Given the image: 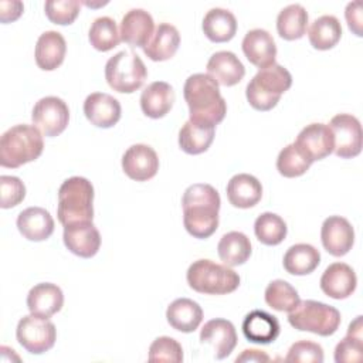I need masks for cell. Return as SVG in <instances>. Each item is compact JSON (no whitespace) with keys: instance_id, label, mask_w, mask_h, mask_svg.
Here are the masks:
<instances>
[{"instance_id":"277c9868","label":"cell","mask_w":363,"mask_h":363,"mask_svg":"<svg viewBox=\"0 0 363 363\" xmlns=\"http://www.w3.org/2000/svg\"><path fill=\"white\" fill-rule=\"evenodd\" d=\"M94 186L81 176H72L62 182L58 189L57 216L65 227L75 223L92 221L94 218Z\"/></svg>"},{"instance_id":"6da1fadb","label":"cell","mask_w":363,"mask_h":363,"mask_svg":"<svg viewBox=\"0 0 363 363\" xmlns=\"http://www.w3.org/2000/svg\"><path fill=\"white\" fill-rule=\"evenodd\" d=\"M221 206L218 191L207 183L189 186L182 197L183 224L194 238H208L218 227V210Z\"/></svg>"},{"instance_id":"3957f363","label":"cell","mask_w":363,"mask_h":363,"mask_svg":"<svg viewBox=\"0 0 363 363\" xmlns=\"http://www.w3.org/2000/svg\"><path fill=\"white\" fill-rule=\"evenodd\" d=\"M44 140L34 125L18 123L7 129L0 138V164L16 169L40 157Z\"/></svg>"},{"instance_id":"30bf717a","label":"cell","mask_w":363,"mask_h":363,"mask_svg":"<svg viewBox=\"0 0 363 363\" xmlns=\"http://www.w3.org/2000/svg\"><path fill=\"white\" fill-rule=\"evenodd\" d=\"M31 119L44 136L54 138L65 130L69 121V109L61 98L44 96L35 102Z\"/></svg>"},{"instance_id":"7a4b0ae2","label":"cell","mask_w":363,"mask_h":363,"mask_svg":"<svg viewBox=\"0 0 363 363\" xmlns=\"http://www.w3.org/2000/svg\"><path fill=\"white\" fill-rule=\"evenodd\" d=\"M183 95L190 112L189 121L216 128L224 119L227 104L220 94L218 84L208 74L190 75L184 82Z\"/></svg>"},{"instance_id":"ffe728a7","label":"cell","mask_w":363,"mask_h":363,"mask_svg":"<svg viewBox=\"0 0 363 363\" xmlns=\"http://www.w3.org/2000/svg\"><path fill=\"white\" fill-rule=\"evenodd\" d=\"M155 21L149 11L143 9L129 10L121 20V40L132 47H145L153 35Z\"/></svg>"},{"instance_id":"484cf974","label":"cell","mask_w":363,"mask_h":363,"mask_svg":"<svg viewBox=\"0 0 363 363\" xmlns=\"http://www.w3.org/2000/svg\"><path fill=\"white\" fill-rule=\"evenodd\" d=\"M174 91L170 84L164 81H155L149 84L140 95V108L142 112L152 118H163L173 106Z\"/></svg>"},{"instance_id":"f546056e","label":"cell","mask_w":363,"mask_h":363,"mask_svg":"<svg viewBox=\"0 0 363 363\" xmlns=\"http://www.w3.org/2000/svg\"><path fill=\"white\" fill-rule=\"evenodd\" d=\"M203 31L213 43H227L237 33L235 16L225 9H210L203 18Z\"/></svg>"},{"instance_id":"8992f818","label":"cell","mask_w":363,"mask_h":363,"mask_svg":"<svg viewBox=\"0 0 363 363\" xmlns=\"http://www.w3.org/2000/svg\"><path fill=\"white\" fill-rule=\"evenodd\" d=\"M191 289L207 295H225L234 292L240 285V275L225 264L211 259L194 261L186 274Z\"/></svg>"},{"instance_id":"4dcf8cb0","label":"cell","mask_w":363,"mask_h":363,"mask_svg":"<svg viewBox=\"0 0 363 363\" xmlns=\"http://www.w3.org/2000/svg\"><path fill=\"white\" fill-rule=\"evenodd\" d=\"M320 262L319 251L306 242L291 245L284 254V268L292 275H308L313 272Z\"/></svg>"},{"instance_id":"5bb4252c","label":"cell","mask_w":363,"mask_h":363,"mask_svg":"<svg viewBox=\"0 0 363 363\" xmlns=\"http://www.w3.org/2000/svg\"><path fill=\"white\" fill-rule=\"evenodd\" d=\"M312 162L322 160L333 152V133L326 123H309L294 142Z\"/></svg>"},{"instance_id":"8fae6325","label":"cell","mask_w":363,"mask_h":363,"mask_svg":"<svg viewBox=\"0 0 363 363\" xmlns=\"http://www.w3.org/2000/svg\"><path fill=\"white\" fill-rule=\"evenodd\" d=\"M329 128L333 133V152L342 159H350L362 152V125L359 119L350 113H337Z\"/></svg>"},{"instance_id":"d590c367","label":"cell","mask_w":363,"mask_h":363,"mask_svg":"<svg viewBox=\"0 0 363 363\" xmlns=\"http://www.w3.org/2000/svg\"><path fill=\"white\" fill-rule=\"evenodd\" d=\"M362 316H357L347 329V335L335 347L336 363H352L362 360L363 336H362Z\"/></svg>"},{"instance_id":"ab89813d","label":"cell","mask_w":363,"mask_h":363,"mask_svg":"<svg viewBox=\"0 0 363 363\" xmlns=\"http://www.w3.org/2000/svg\"><path fill=\"white\" fill-rule=\"evenodd\" d=\"M313 162L295 145H286L277 157V169L284 177H298L306 173Z\"/></svg>"},{"instance_id":"7402d4cb","label":"cell","mask_w":363,"mask_h":363,"mask_svg":"<svg viewBox=\"0 0 363 363\" xmlns=\"http://www.w3.org/2000/svg\"><path fill=\"white\" fill-rule=\"evenodd\" d=\"M278 319L261 309L251 311L242 320V333L247 340L259 345H268L279 336Z\"/></svg>"},{"instance_id":"4fadbf2b","label":"cell","mask_w":363,"mask_h":363,"mask_svg":"<svg viewBox=\"0 0 363 363\" xmlns=\"http://www.w3.org/2000/svg\"><path fill=\"white\" fill-rule=\"evenodd\" d=\"M320 241L330 255L343 257L354 244V230L345 217L329 216L322 224Z\"/></svg>"},{"instance_id":"52a82bcc","label":"cell","mask_w":363,"mask_h":363,"mask_svg":"<svg viewBox=\"0 0 363 363\" xmlns=\"http://www.w3.org/2000/svg\"><path fill=\"white\" fill-rule=\"evenodd\" d=\"M340 312L336 308L313 299L299 301L288 315L292 328L319 336L333 335L340 326Z\"/></svg>"},{"instance_id":"9a60e30c","label":"cell","mask_w":363,"mask_h":363,"mask_svg":"<svg viewBox=\"0 0 363 363\" xmlns=\"http://www.w3.org/2000/svg\"><path fill=\"white\" fill-rule=\"evenodd\" d=\"M62 240L65 247L81 258L94 257L101 247V234L92 221L65 225Z\"/></svg>"},{"instance_id":"5b68a950","label":"cell","mask_w":363,"mask_h":363,"mask_svg":"<svg viewBox=\"0 0 363 363\" xmlns=\"http://www.w3.org/2000/svg\"><path fill=\"white\" fill-rule=\"evenodd\" d=\"M292 85V75L289 71L279 65L259 69L252 79L247 84L245 96L250 105L257 111H269L281 99V95L286 92Z\"/></svg>"},{"instance_id":"7dc6e473","label":"cell","mask_w":363,"mask_h":363,"mask_svg":"<svg viewBox=\"0 0 363 363\" xmlns=\"http://www.w3.org/2000/svg\"><path fill=\"white\" fill-rule=\"evenodd\" d=\"M237 363L241 362H255V363H267L269 362V356L258 349H245L240 356L235 357Z\"/></svg>"},{"instance_id":"ee69618b","label":"cell","mask_w":363,"mask_h":363,"mask_svg":"<svg viewBox=\"0 0 363 363\" xmlns=\"http://www.w3.org/2000/svg\"><path fill=\"white\" fill-rule=\"evenodd\" d=\"M285 362L292 363H322L323 349L319 343L311 340H298L291 345Z\"/></svg>"},{"instance_id":"ba28073f","label":"cell","mask_w":363,"mask_h":363,"mask_svg":"<svg viewBox=\"0 0 363 363\" xmlns=\"http://www.w3.org/2000/svg\"><path fill=\"white\" fill-rule=\"evenodd\" d=\"M147 77V69L140 57L132 51H119L105 64L108 85L121 94H132L139 89Z\"/></svg>"},{"instance_id":"4316f807","label":"cell","mask_w":363,"mask_h":363,"mask_svg":"<svg viewBox=\"0 0 363 363\" xmlns=\"http://www.w3.org/2000/svg\"><path fill=\"white\" fill-rule=\"evenodd\" d=\"M228 201L238 208L254 207L262 197V186L259 180L248 173H238L227 183Z\"/></svg>"},{"instance_id":"e575fe53","label":"cell","mask_w":363,"mask_h":363,"mask_svg":"<svg viewBox=\"0 0 363 363\" xmlns=\"http://www.w3.org/2000/svg\"><path fill=\"white\" fill-rule=\"evenodd\" d=\"M214 139V126L197 125L187 121L179 130V146L184 153L200 155L206 152Z\"/></svg>"},{"instance_id":"f6af8a7d","label":"cell","mask_w":363,"mask_h":363,"mask_svg":"<svg viewBox=\"0 0 363 363\" xmlns=\"http://www.w3.org/2000/svg\"><path fill=\"white\" fill-rule=\"evenodd\" d=\"M345 17L347 21L349 28L357 35H362V1H350L346 6Z\"/></svg>"},{"instance_id":"b9f144b4","label":"cell","mask_w":363,"mask_h":363,"mask_svg":"<svg viewBox=\"0 0 363 363\" xmlns=\"http://www.w3.org/2000/svg\"><path fill=\"white\" fill-rule=\"evenodd\" d=\"M79 6L77 0H48L44 4V10L51 23L67 26L74 23L79 14Z\"/></svg>"},{"instance_id":"74e56055","label":"cell","mask_w":363,"mask_h":363,"mask_svg":"<svg viewBox=\"0 0 363 363\" xmlns=\"http://www.w3.org/2000/svg\"><path fill=\"white\" fill-rule=\"evenodd\" d=\"M254 233L259 242L265 245H278L285 240L288 227L282 217L267 211L257 217L254 223Z\"/></svg>"},{"instance_id":"d6986e66","label":"cell","mask_w":363,"mask_h":363,"mask_svg":"<svg viewBox=\"0 0 363 363\" xmlns=\"http://www.w3.org/2000/svg\"><path fill=\"white\" fill-rule=\"evenodd\" d=\"M320 289L333 299L349 298L357 285L353 268L345 262L330 264L320 277Z\"/></svg>"},{"instance_id":"603a6c76","label":"cell","mask_w":363,"mask_h":363,"mask_svg":"<svg viewBox=\"0 0 363 363\" xmlns=\"http://www.w3.org/2000/svg\"><path fill=\"white\" fill-rule=\"evenodd\" d=\"M207 74L216 79L218 85L233 86L244 78L245 68L234 52L217 51L207 62Z\"/></svg>"},{"instance_id":"d4e9b609","label":"cell","mask_w":363,"mask_h":363,"mask_svg":"<svg viewBox=\"0 0 363 363\" xmlns=\"http://www.w3.org/2000/svg\"><path fill=\"white\" fill-rule=\"evenodd\" d=\"M65 52H67V43L62 34L58 31L50 30L43 33L38 37L34 57L38 68L44 71H52L62 64L65 58Z\"/></svg>"},{"instance_id":"836d02e7","label":"cell","mask_w":363,"mask_h":363,"mask_svg":"<svg viewBox=\"0 0 363 363\" xmlns=\"http://www.w3.org/2000/svg\"><path fill=\"white\" fill-rule=\"evenodd\" d=\"M308 18V13L302 4H288L277 17L278 34L288 41L302 38L306 33Z\"/></svg>"},{"instance_id":"bcb514c9","label":"cell","mask_w":363,"mask_h":363,"mask_svg":"<svg viewBox=\"0 0 363 363\" xmlns=\"http://www.w3.org/2000/svg\"><path fill=\"white\" fill-rule=\"evenodd\" d=\"M23 3L21 1H0V20L1 23H10L17 20L23 13Z\"/></svg>"},{"instance_id":"f35d334b","label":"cell","mask_w":363,"mask_h":363,"mask_svg":"<svg viewBox=\"0 0 363 363\" xmlns=\"http://www.w3.org/2000/svg\"><path fill=\"white\" fill-rule=\"evenodd\" d=\"M264 298L267 305L278 312H289L301 301L298 291L284 279L271 281L265 288Z\"/></svg>"},{"instance_id":"83f0119b","label":"cell","mask_w":363,"mask_h":363,"mask_svg":"<svg viewBox=\"0 0 363 363\" xmlns=\"http://www.w3.org/2000/svg\"><path fill=\"white\" fill-rule=\"evenodd\" d=\"M166 319L173 329L183 333H191L203 320V309L193 299L177 298L167 306Z\"/></svg>"},{"instance_id":"ac0fdd59","label":"cell","mask_w":363,"mask_h":363,"mask_svg":"<svg viewBox=\"0 0 363 363\" xmlns=\"http://www.w3.org/2000/svg\"><path fill=\"white\" fill-rule=\"evenodd\" d=\"M242 52L259 69L275 64L277 45L272 35L264 28L250 30L242 38Z\"/></svg>"},{"instance_id":"e0dca14e","label":"cell","mask_w":363,"mask_h":363,"mask_svg":"<svg viewBox=\"0 0 363 363\" xmlns=\"http://www.w3.org/2000/svg\"><path fill=\"white\" fill-rule=\"evenodd\" d=\"M121 104L116 98L105 92H92L84 101L86 119L98 128H112L121 119Z\"/></svg>"},{"instance_id":"2e32d148","label":"cell","mask_w":363,"mask_h":363,"mask_svg":"<svg viewBox=\"0 0 363 363\" xmlns=\"http://www.w3.org/2000/svg\"><path fill=\"white\" fill-rule=\"evenodd\" d=\"M200 342L210 345L214 357L221 360L231 354L237 346V332L234 325L223 318H216L204 323L200 330Z\"/></svg>"},{"instance_id":"1f68e13d","label":"cell","mask_w":363,"mask_h":363,"mask_svg":"<svg viewBox=\"0 0 363 363\" xmlns=\"http://www.w3.org/2000/svg\"><path fill=\"white\" fill-rule=\"evenodd\" d=\"M251 251V241L241 231H230L224 234L217 245L218 257L227 267L244 264L250 258Z\"/></svg>"},{"instance_id":"60d3db41","label":"cell","mask_w":363,"mask_h":363,"mask_svg":"<svg viewBox=\"0 0 363 363\" xmlns=\"http://www.w3.org/2000/svg\"><path fill=\"white\" fill-rule=\"evenodd\" d=\"M147 359H149V362L180 363V362H183L182 345L170 336L156 337L149 346V357Z\"/></svg>"},{"instance_id":"44dd1931","label":"cell","mask_w":363,"mask_h":363,"mask_svg":"<svg viewBox=\"0 0 363 363\" xmlns=\"http://www.w3.org/2000/svg\"><path fill=\"white\" fill-rule=\"evenodd\" d=\"M64 305V294L61 288L51 282L34 285L27 295V308L30 313L51 318L61 311Z\"/></svg>"},{"instance_id":"8d00e7d4","label":"cell","mask_w":363,"mask_h":363,"mask_svg":"<svg viewBox=\"0 0 363 363\" xmlns=\"http://www.w3.org/2000/svg\"><path fill=\"white\" fill-rule=\"evenodd\" d=\"M88 40L95 50L102 52L115 48L122 41L115 20L108 16L98 17L92 21L88 33Z\"/></svg>"},{"instance_id":"7c38bea8","label":"cell","mask_w":363,"mask_h":363,"mask_svg":"<svg viewBox=\"0 0 363 363\" xmlns=\"http://www.w3.org/2000/svg\"><path fill=\"white\" fill-rule=\"evenodd\" d=\"M122 169L125 174L132 180H150L159 170L157 153L147 145H132L122 156Z\"/></svg>"},{"instance_id":"f1b7e54d","label":"cell","mask_w":363,"mask_h":363,"mask_svg":"<svg viewBox=\"0 0 363 363\" xmlns=\"http://www.w3.org/2000/svg\"><path fill=\"white\" fill-rule=\"evenodd\" d=\"M180 44V34L177 28L170 23H160L147 44L143 47V52L152 61H166L172 58Z\"/></svg>"},{"instance_id":"d6a6232c","label":"cell","mask_w":363,"mask_h":363,"mask_svg":"<svg viewBox=\"0 0 363 363\" xmlns=\"http://www.w3.org/2000/svg\"><path fill=\"white\" fill-rule=\"evenodd\" d=\"M308 37L313 48L320 51L330 50L342 37L340 21L332 14H323L313 20L308 30Z\"/></svg>"},{"instance_id":"7bdbcfd3","label":"cell","mask_w":363,"mask_h":363,"mask_svg":"<svg viewBox=\"0 0 363 363\" xmlns=\"http://www.w3.org/2000/svg\"><path fill=\"white\" fill-rule=\"evenodd\" d=\"M26 197V186L16 176H0V207L11 208L20 204Z\"/></svg>"},{"instance_id":"9c48e42d","label":"cell","mask_w":363,"mask_h":363,"mask_svg":"<svg viewBox=\"0 0 363 363\" xmlns=\"http://www.w3.org/2000/svg\"><path fill=\"white\" fill-rule=\"evenodd\" d=\"M16 337L27 352L41 354L54 346L57 329L48 318L30 313L18 320Z\"/></svg>"},{"instance_id":"cb8c5ba5","label":"cell","mask_w":363,"mask_h":363,"mask_svg":"<svg viewBox=\"0 0 363 363\" xmlns=\"http://www.w3.org/2000/svg\"><path fill=\"white\" fill-rule=\"evenodd\" d=\"M17 228L30 241H44L54 233V220L43 207H27L17 217Z\"/></svg>"}]
</instances>
